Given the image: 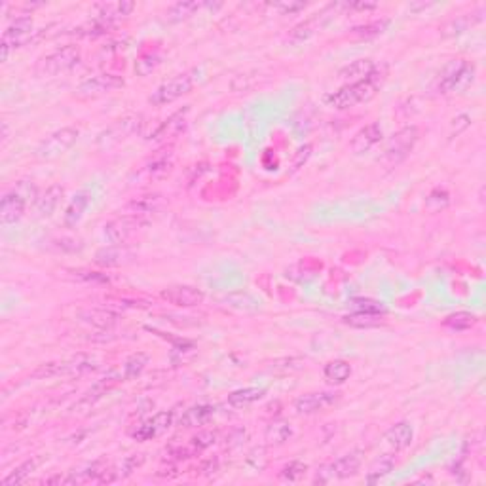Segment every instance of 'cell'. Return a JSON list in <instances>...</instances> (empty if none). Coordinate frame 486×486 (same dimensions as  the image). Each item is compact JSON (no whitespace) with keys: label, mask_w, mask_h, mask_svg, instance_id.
I'll return each mask as SVG.
<instances>
[{"label":"cell","mask_w":486,"mask_h":486,"mask_svg":"<svg viewBox=\"0 0 486 486\" xmlns=\"http://www.w3.org/2000/svg\"><path fill=\"white\" fill-rule=\"evenodd\" d=\"M199 8H201L199 2H175L173 6L167 8L165 18L171 23H179L182 19H188L190 16H194V12H198Z\"/></svg>","instance_id":"37"},{"label":"cell","mask_w":486,"mask_h":486,"mask_svg":"<svg viewBox=\"0 0 486 486\" xmlns=\"http://www.w3.org/2000/svg\"><path fill=\"white\" fill-rule=\"evenodd\" d=\"M310 154H311V147L310 145H306V147H302L297 153V156H294V160H293V171H297V170H300L302 165L308 162V158H310Z\"/></svg>","instance_id":"50"},{"label":"cell","mask_w":486,"mask_h":486,"mask_svg":"<svg viewBox=\"0 0 486 486\" xmlns=\"http://www.w3.org/2000/svg\"><path fill=\"white\" fill-rule=\"evenodd\" d=\"M105 302H109L111 306H116L120 310H145V308L150 306L148 300L135 299V297H120V294H116V297H106Z\"/></svg>","instance_id":"42"},{"label":"cell","mask_w":486,"mask_h":486,"mask_svg":"<svg viewBox=\"0 0 486 486\" xmlns=\"http://www.w3.org/2000/svg\"><path fill=\"white\" fill-rule=\"evenodd\" d=\"M122 380H123L122 372H109L105 378H101V380L95 382L94 386L89 387L88 392L84 393V397L80 399L78 407H89V404L97 403L103 395H106V393L111 392L112 387L116 386V384H120Z\"/></svg>","instance_id":"24"},{"label":"cell","mask_w":486,"mask_h":486,"mask_svg":"<svg viewBox=\"0 0 486 486\" xmlns=\"http://www.w3.org/2000/svg\"><path fill=\"white\" fill-rule=\"evenodd\" d=\"M266 395V390L263 387H241L238 392H232L228 395V404L232 409H245L249 404L257 403Z\"/></svg>","instance_id":"31"},{"label":"cell","mask_w":486,"mask_h":486,"mask_svg":"<svg viewBox=\"0 0 486 486\" xmlns=\"http://www.w3.org/2000/svg\"><path fill=\"white\" fill-rule=\"evenodd\" d=\"M382 78L378 74V71L375 74H370L369 78L365 80H359V82L346 84L340 89L328 94L325 97V103L328 106H333L336 111H344V109H352V106H358L361 103H367L376 95L378 88H380Z\"/></svg>","instance_id":"1"},{"label":"cell","mask_w":486,"mask_h":486,"mask_svg":"<svg viewBox=\"0 0 486 486\" xmlns=\"http://www.w3.org/2000/svg\"><path fill=\"white\" fill-rule=\"evenodd\" d=\"M160 297L165 302L179 306V308H192V306L201 304L205 300L204 291L198 287H190V285H177V287L164 289Z\"/></svg>","instance_id":"14"},{"label":"cell","mask_w":486,"mask_h":486,"mask_svg":"<svg viewBox=\"0 0 486 486\" xmlns=\"http://www.w3.org/2000/svg\"><path fill=\"white\" fill-rule=\"evenodd\" d=\"M160 63H162L160 53H156V52L143 53L141 57H137V61H135V72H137V77L145 78V77H148V74H153Z\"/></svg>","instance_id":"40"},{"label":"cell","mask_w":486,"mask_h":486,"mask_svg":"<svg viewBox=\"0 0 486 486\" xmlns=\"http://www.w3.org/2000/svg\"><path fill=\"white\" fill-rule=\"evenodd\" d=\"M106 463L103 460L92 462L80 469H74L67 477H61V485H88V482H99L101 475L105 473Z\"/></svg>","instance_id":"19"},{"label":"cell","mask_w":486,"mask_h":486,"mask_svg":"<svg viewBox=\"0 0 486 486\" xmlns=\"http://www.w3.org/2000/svg\"><path fill=\"white\" fill-rule=\"evenodd\" d=\"M378 6L376 2H346V4H340V8H350V10H375Z\"/></svg>","instance_id":"51"},{"label":"cell","mask_w":486,"mask_h":486,"mask_svg":"<svg viewBox=\"0 0 486 486\" xmlns=\"http://www.w3.org/2000/svg\"><path fill=\"white\" fill-rule=\"evenodd\" d=\"M78 131L77 128H61L57 131H53L44 139V141L36 147L35 156L40 160H55L59 156H63L67 150H71L74 147V143L78 141Z\"/></svg>","instance_id":"7"},{"label":"cell","mask_w":486,"mask_h":486,"mask_svg":"<svg viewBox=\"0 0 486 486\" xmlns=\"http://www.w3.org/2000/svg\"><path fill=\"white\" fill-rule=\"evenodd\" d=\"M448 204H451V196H448L446 190H441V188L433 190V192L428 196V199H426V207H428L429 211H433V213L445 209Z\"/></svg>","instance_id":"46"},{"label":"cell","mask_w":486,"mask_h":486,"mask_svg":"<svg viewBox=\"0 0 486 486\" xmlns=\"http://www.w3.org/2000/svg\"><path fill=\"white\" fill-rule=\"evenodd\" d=\"M33 27H35V21H33L31 16L16 18L12 23L8 25L4 35H2V42H0V59L2 61H8L12 48H18L23 42H27V38L33 33Z\"/></svg>","instance_id":"13"},{"label":"cell","mask_w":486,"mask_h":486,"mask_svg":"<svg viewBox=\"0 0 486 486\" xmlns=\"http://www.w3.org/2000/svg\"><path fill=\"white\" fill-rule=\"evenodd\" d=\"M162 207H164V199H162V196H158V194H145V196H139V198L131 199V201L126 205V215L147 219L150 217V215H154V213H158Z\"/></svg>","instance_id":"18"},{"label":"cell","mask_w":486,"mask_h":486,"mask_svg":"<svg viewBox=\"0 0 486 486\" xmlns=\"http://www.w3.org/2000/svg\"><path fill=\"white\" fill-rule=\"evenodd\" d=\"M477 323V317L471 314V311H456V314H451L446 317L443 325L448 327L451 331H468Z\"/></svg>","instance_id":"39"},{"label":"cell","mask_w":486,"mask_h":486,"mask_svg":"<svg viewBox=\"0 0 486 486\" xmlns=\"http://www.w3.org/2000/svg\"><path fill=\"white\" fill-rule=\"evenodd\" d=\"M363 463V454L359 451L348 452L338 460H334L333 463H328L325 468H321V471L317 473L316 482H331V480L338 479H350V477H355Z\"/></svg>","instance_id":"9"},{"label":"cell","mask_w":486,"mask_h":486,"mask_svg":"<svg viewBox=\"0 0 486 486\" xmlns=\"http://www.w3.org/2000/svg\"><path fill=\"white\" fill-rule=\"evenodd\" d=\"M8 139V122H2V143Z\"/></svg>","instance_id":"52"},{"label":"cell","mask_w":486,"mask_h":486,"mask_svg":"<svg viewBox=\"0 0 486 486\" xmlns=\"http://www.w3.org/2000/svg\"><path fill=\"white\" fill-rule=\"evenodd\" d=\"M293 435V429L285 420H274L266 429V441L270 445H283Z\"/></svg>","instance_id":"38"},{"label":"cell","mask_w":486,"mask_h":486,"mask_svg":"<svg viewBox=\"0 0 486 486\" xmlns=\"http://www.w3.org/2000/svg\"><path fill=\"white\" fill-rule=\"evenodd\" d=\"M133 2H111V4H101L99 13H97L95 21H99V23L111 27L116 19L126 18V16H129V13L133 12Z\"/></svg>","instance_id":"27"},{"label":"cell","mask_w":486,"mask_h":486,"mask_svg":"<svg viewBox=\"0 0 486 486\" xmlns=\"http://www.w3.org/2000/svg\"><path fill=\"white\" fill-rule=\"evenodd\" d=\"M192 88L194 80L188 72H184V74H177V77L170 78L167 82L160 84L158 88L153 92V95L148 97V101H150L154 106L170 105L173 101L181 99L182 95L190 94Z\"/></svg>","instance_id":"11"},{"label":"cell","mask_w":486,"mask_h":486,"mask_svg":"<svg viewBox=\"0 0 486 486\" xmlns=\"http://www.w3.org/2000/svg\"><path fill=\"white\" fill-rule=\"evenodd\" d=\"M215 441H217V433H215V431H199L198 435H194L188 445H190V448H192L196 454H199V452H204L205 448H209V446L215 445Z\"/></svg>","instance_id":"45"},{"label":"cell","mask_w":486,"mask_h":486,"mask_svg":"<svg viewBox=\"0 0 486 486\" xmlns=\"http://www.w3.org/2000/svg\"><path fill=\"white\" fill-rule=\"evenodd\" d=\"M272 8H274V10H277V12H282L283 16H287V13L302 12V10L306 8V2H299V0H289V2H275V4H272Z\"/></svg>","instance_id":"49"},{"label":"cell","mask_w":486,"mask_h":486,"mask_svg":"<svg viewBox=\"0 0 486 486\" xmlns=\"http://www.w3.org/2000/svg\"><path fill=\"white\" fill-rule=\"evenodd\" d=\"M131 258H133V253L126 245H106L95 253V264L103 268L122 266V264H128Z\"/></svg>","instance_id":"21"},{"label":"cell","mask_w":486,"mask_h":486,"mask_svg":"<svg viewBox=\"0 0 486 486\" xmlns=\"http://www.w3.org/2000/svg\"><path fill=\"white\" fill-rule=\"evenodd\" d=\"M123 84H126V80L120 74L103 72V74H95L88 80H84L77 88V95L82 99H95V97H103V95L123 88Z\"/></svg>","instance_id":"12"},{"label":"cell","mask_w":486,"mask_h":486,"mask_svg":"<svg viewBox=\"0 0 486 486\" xmlns=\"http://www.w3.org/2000/svg\"><path fill=\"white\" fill-rule=\"evenodd\" d=\"M213 414H215V407H211V404H196V407L184 410L179 424L182 428H199V426L209 422Z\"/></svg>","instance_id":"28"},{"label":"cell","mask_w":486,"mask_h":486,"mask_svg":"<svg viewBox=\"0 0 486 486\" xmlns=\"http://www.w3.org/2000/svg\"><path fill=\"white\" fill-rule=\"evenodd\" d=\"M148 224L147 219L133 217V215H122V217L112 219L111 223L105 224V240L111 245H123L126 241L133 238L139 230H143Z\"/></svg>","instance_id":"10"},{"label":"cell","mask_w":486,"mask_h":486,"mask_svg":"<svg viewBox=\"0 0 486 486\" xmlns=\"http://www.w3.org/2000/svg\"><path fill=\"white\" fill-rule=\"evenodd\" d=\"M143 462H145V456H143V454H131V456L126 458V460L120 463V469L116 471L118 479H120V477H128V475L133 473L135 469L139 468Z\"/></svg>","instance_id":"47"},{"label":"cell","mask_w":486,"mask_h":486,"mask_svg":"<svg viewBox=\"0 0 486 486\" xmlns=\"http://www.w3.org/2000/svg\"><path fill=\"white\" fill-rule=\"evenodd\" d=\"M171 170V154H156L150 162H148L147 165V171L148 175L153 177V179H162V177H165L167 173H170Z\"/></svg>","instance_id":"41"},{"label":"cell","mask_w":486,"mask_h":486,"mask_svg":"<svg viewBox=\"0 0 486 486\" xmlns=\"http://www.w3.org/2000/svg\"><path fill=\"white\" fill-rule=\"evenodd\" d=\"M336 401H338V393L334 392L306 393L294 401V410H297V414H316V412L333 407Z\"/></svg>","instance_id":"15"},{"label":"cell","mask_w":486,"mask_h":486,"mask_svg":"<svg viewBox=\"0 0 486 486\" xmlns=\"http://www.w3.org/2000/svg\"><path fill=\"white\" fill-rule=\"evenodd\" d=\"M95 369H97V359L94 355L78 353L74 358L65 359V361L40 365L31 376L36 380H46V378H57V376H82Z\"/></svg>","instance_id":"3"},{"label":"cell","mask_w":486,"mask_h":486,"mask_svg":"<svg viewBox=\"0 0 486 486\" xmlns=\"http://www.w3.org/2000/svg\"><path fill=\"white\" fill-rule=\"evenodd\" d=\"M89 204H92V194L88 190H80V192L74 194L71 201H69V205H67V209H65V226L67 228H77L80 221L84 219V215H86V209L89 207Z\"/></svg>","instance_id":"17"},{"label":"cell","mask_w":486,"mask_h":486,"mask_svg":"<svg viewBox=\"0 0 486 486\" xmlns=\"http://www.w3.org/2000/svg\"><path fill=\"white\" fill-rule=\"evenodd\" d=\"M328 13V8L327 10H323L321 13H316V18L308 19V21H304V23L297 25L293 29V33H291V40L293 42H306L310 40L311 36L316 35L317 31L321 29L323 25H325V21H327V16Z\"/></svg>","instance_id":"29"},{"label":"cell","mask_w":486,"mask_h":486,"mask_svg":"<svg viewBox=\"0 0 486 486\" xmlns=\"http://www.w3.org/2000/svg\"><path fill=\"white\" fill-rule=\"evenodd\" d=\"M390 25V19H378V21H370L367 25H359V27H353L352 35L359 36V38H375V36L382 35L384 31L387 29Z\"/></svg>","instance_id":"43"},{"label":"cell","mask_w":486,"mask_h":486,"mask_svg":"<svg viewBox=\"0 0 486 486\" xmlns=\"http://www.w3.org/2000/svg\"><path fill=\"white\" fill-rule=\"evenodd\" d=\"M63 194H65V188L61 187V184H52V187H48L35 201L36 217H40V219L52 217L53 211L57 209L59 201H61V198H63Z\"/></svg>","instance_id":"23"},{"label":"cell","mask_w":486,"mask_h":486,"mask_svg":"<svg viewBox=\"0 0 486 486\" xmlns=\"http://www.w3.org/2000/svg\"><path fill=\"white\" fill-rule=\"evenodd\" d=\"M173 410H167V412H158L154 414L153 418H148L147 422H143L139 428L133 431V437L137 441H150L158 435L165 433L167 429L173 426Z\"/></svg>","instance_id":"16"},{"label":"cell","mask_w":486,"mask_h":486,"mask_svg":"<svg viewBox=\"0 0 486 486\" xmlns=\"http://www.w3.org/2000/svg\"><path fill=\"white\" fill-rule=\"evenodd\" d=\"M38 465H40V458H31V460H25L21 465H18V468L13 469L12 473L2 479V486L21 485V482H25V480L29 479L31 475H33V471H36Z\"/></svg>","instance_id":"33"},{"label":"cell","mask_w":486,"mask_h":486,"mask_svg":"<svg viewBox=\"0 0 486 486\" xmlns=\"http://www.w3.org/2000/svg\"><path fill=\"white\" fill-rule=\"evenodd\" d=\"M412 439H414L412 426L409 422H399L386 431V435H384V445L392 452H401L407 446H410Z\"/></svg>","instance_id":"22"},{"label":"cell","mask_w":486,"mask_h":486,"mask_svg":"<svg viewBox=\"0 0 486 486\" xmlns=\"http://www.w3.org/2000/svg\"><path fill=\"white\" fill-rule=\"evenodd\" d=\"M475 78V67L465 59H452L443 67L437 78L439 94H462L471 86Z\"/></svg>","instance_id":"4"},{"label":"cell","mask_w":486,"mask_h":486,"mask_svg":"<svg viewBox=\"0 0 486 486\" xmlns=\"http://www.w3.org/2000/svg\"><path fill=\"white\" fill-rule=\"evenodd\" d=\"M148 365V355L145 352L131 353L126 363H123V380H133L137 376H141V372L147 369Z\"/></svg>","instance_id":"36"},{"label":"cell","mask_w":486,"mask_h":486,"mask_svg":"<svg viewBox=\"0 0 486 486\" xmlns=\"http://www.w3.org/2000/svg\"><path fill=\"white\" fill-rule=\"evenodd\" d=\"M143 128V118L139 114H129L114 123H111L105 131H101L97 137V145L101 148H111L116 147L120 143L128 141L129 137H133L135 133H139V129Z\"/></svg>","instance_id":"8"},{"label":"cell","mask_w":486,"mask_h":486,"mask_svg":"<svg viewBox=\"0 0 486 486\" xmlns=\"http://www.w3.org/2000/svg\"><path fill=\"white\" fill-rule=\"evenodd\" d=\"M80 48L74 46V44H67V46H61L53 52L46 53L44 57L38 59L36 63V74L38 77H59L63 72L71 71L74 69L78 63H80Z\"/></svg>","instance_id":"5"},{"label":"cell","mask_w":486,"mask_h":486,"mask_svg":"<svg viewBox=\"0 0 486 486\" xmlns=\"http://www.w3.org/2000/svg\"><path fill=\"white\" fill-rule=\"evenodd\" d=\"M78 319L86 325L95 328H112L118 323V316L114 311L101 310V308H86L78 311Z\"/></svg>","instance_id":"26"},{"label":"cell","mask_w":486,"mask_h":486,"mask_svg":"<svg viewBox=\"0 0 486 486\" xmlns=\"http://www.w3.org/2000/svg\"><path fill=\"white\" fill-rule=\"evenodd\" d=\"M393 468H395V458H393V454H382L380 458H376L375 463L369 468L365 480H367L369 485L380 482L384 477H387V475L392 473Z\"/></svg>","instance_id":"32"},{"label":"cell","mask_w":486,"mask_h":486,"mask_svg":"<svg viewBox=\"0 0 486 486\" xmlns=\"http://www.w3.org/2000/svg\"><path fill=\"white\" fill-rule=\"evenodd\" d=\"M375 72L376 65L372 59H358V61H353V63L346 65L344 69L338 72V78L348 84H353L359 82V80H365V78H369L370 74H375Z\"/></svg>","instance_id":"25"},{"label":"cell","mask_w":486,"mask_h":486,"mask_svg":"<svg viewBox=\"0 0 486 486\" xmlns=\"http://www.w3.org/2000/svg\"><path fill=\"white\" fill-rule=\"evenodd\" d=\"M342 321L353 328H375L384 325V316L382 314H369V311H355V314L344 316Z\"/></svg>","instance_id":"34"},{"label":"cell","mask_w":486,"mask_h":486,"mask_svg":"<svg viewBox=\"0 0 486 486\" xmlns=\"http://www.w3.org/2000/svg\"><path fill=\"white\" fill-rule=\"evenodd\" d=\"M352 306L358 311H369V314H384V306L376 300L369 299H355L352 300Z\"/></svg>","instance_id":"48"},{"label":"cell","mask_w":486,"mask_h":486,"mask_svg":"<svg viewBox=\"0 0 486 486\" xmlns=\"http://www.w3.org/2000/svg\"><path fill=\"white\" fill-rule=\"evenodd\" d=\"M306 473H308V465H306L304 462L294 460V462H289L287 465L280 471V477H282L283 480H287V482H299V480L304 479Z\"/></svg>","instance_id":"44"},{"label":"cell","mask_w":486,"mask_h":486,"mask_svg":"<svg viewBox=\"0 0 486 486\" xmlns=\"http://www.w3.org/2000/svg\"><path fill=\"white\" fill-rule=\"evenodd\" d=\"M323 375H325V380L338 386V384H344L352 376V367H350V363L342 361V359H334V361L325 365Z\"/></svg>","instance_id":"35"},{"label":"cell","mask_w":486,"mask_h":486,"mask_svg":"<svg viewBox=\"0 0 486 486\" xmlns=\"http://www.w3.org/2000/svg\"><path fill=\"white\" fill-rule=\"evenodd\" d=\"M40 194L36 190L35 184H31V181H19L12 190H8L2 199H0V223L4 226L16 224L21 221L25 215V209L29 205V198L36 201Z\"/></svg>","instance_id":"2"},{"label":"cell","mask_w":486,"mask_h":486,"mask_svg":"<svg viewBox=\"0 0 486 486\" xmlns=\"http://www.w3.org/2000/svg\"><path fill=\"white\" fill-rule=\"evenodd\" d=\"M188 111H190V109L184 106V109H181V111H177L175 114H171L167 120H164V122L160 123L158 129L150 135V139H165V137H171V135L179 133V131L182 129V126H184V120H187Z\"/></svg>","instance_id":"30"},{"label":"cell","mask_w":486,"mask_h":486,"mask_svg":"<svg viewBox=\"0 0 486 486\" xmlns=\"http://www.w3.org/2000/svg\"><path fill=\"white\" fill-rule=\"evenodd\" d=\"M418 137H420V131H418L416 126L401 128L397 133H393L390 137V141H387L386 148H384V154H382V160L387 165H395L399 162H403L414 150Z\"/></svg>","instance_id":"6"},{"label":"cell","mask_w":486,"mask_h":486,"mask_svg":"<svg viewBox=\"0 0 486 486\" xmlns=\"http://www.w3.org/2000/svg\"><path fill=\"white\" fill-rule=\"evenodd\" d=\"M382 139V128L376 122L367 123L365 128H361L358 133L353 135L350 148L353 154H365L369 153L370 148L375 147L376 143H380Z\"/></svg>","instance_id":"20"}]
</instances>
